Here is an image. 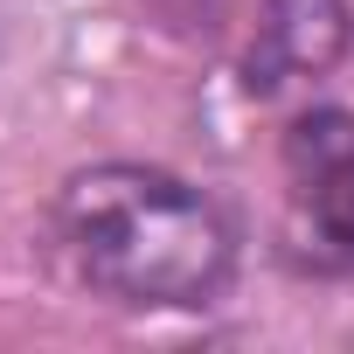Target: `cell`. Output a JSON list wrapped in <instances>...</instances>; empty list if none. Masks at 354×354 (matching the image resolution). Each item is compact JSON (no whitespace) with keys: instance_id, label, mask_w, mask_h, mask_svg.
I'll return each instance as SVG.
<instances>
[{"instance_id":"obj_1","label":"cell","mask_w":354,"mask_h":354,"mask_svg":"<svg viewBox=\"0 0 354 354\" xmlns=\"http://www.w3.org/2000/svg\"><path fill=\"white\" fill-rule=\"evenodd\" d=\"M56 243L111 306L195 313L216 306L236 271V230L216 195L146 160H97L56 195Z\"/></svg>"},{"instance_id":"obj_3","label":"cell","mask_w":354,"mask_h":354,"mask_svg":"<svg viewBox=\"0 0 354 354\" xmlns=\"http://www.w3.org/2000/svg\"><path fill=\"white\" fill-rule=\"evenodd\" d=\"M347 49V8L340 0H264V21L250 42V91H278L292 77L333 70Z\"/></svg>"},{"instance_id":"obj_2","label":"cell","mask_w":354,"mask_h":354,"mask_svg":"<svg viewBox=\"0 0 354 354\" xmlns=\"http://www.w3.org/2000/svg\"><path fill=\"white\" fill-rule=\"evenodd\" d=\"M285 195L306 250L326 271H354V111L313 104L285 125Z\"/></svg>"}]
</instances>
